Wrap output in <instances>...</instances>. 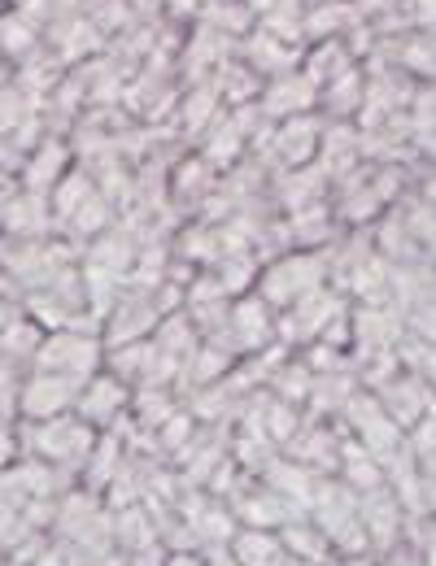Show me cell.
<instances>
[{
  "label": "cell",
  "mask_w": 436,
  "mask_h": 566,
  "mask_svg": "<svg viewBox=\"0 0 436 566\" xmlns=\"http://www.w3.org/2000/svg\"><path fill=\"white\" fill-rule=\"evenodd\" d=\"M96 427H87L79 415H58L44 423H22L18 427V444L49 467H87L92 449H96Z\"/></svg>",
  "instance_id": "1"
},
{
  "label": "cell",
  "mask_w": 436,
  "mask_h": 566,
  "mask_svg": "<svg viewBox=\"0 0 436 566\" xmlns=\"http://www.w3.org/2000/svg\"><path fill=\"white\" fill-rule=\"evenodd\" d=\"M328 283V253L319 249H297V253H280L267 271H262V283H258V296L271 305V310H284V305H297L301 296L319 292Z\"/></svg>",
  "instance_id": "2"
},
{
  "label": "cell",
  "mask_w": 436,
  "mask_h": 566,
  "mask_svg": "<svg viewBox=\"0 0 436 566\" xmlns=\"http://www.w3.org/2000/svg\"><path fill=\"white\" fill-rule=\"evenodd\" d=\"M35 370H53L66 379H87L105 366V340L101 332H83V327H62V332H44L40 349H35Z\"/></svg>",
  "instance_id": "3"
},
{
  "label": "cell",
  "mask_w": 436,
  "mask_h": 566,
  "mask_svg": "<svg viewBox=\"0 0 436 566\" xmlns=\"http://www.w3.org/2000/svg\"><path fill=\"white\" fill-rule=\"evenodd\" d=\"M74 397H79V379L53 375V370H27L22 388H18V419L22 423H44L58 415H71Z\"/></svg>",
  "instance_id": "4"
},
{
  "label": "cell",
  "mask_w": 436,
  "mask_h": 566,
  "mask_svg": "<svg viewBox=\"0 0 436 566\" xmlns=\"http://www.w3.org/2000/svg\"><path fill=\"white\" fill-rule=\"evenodd\" d=\"M127 410H132V388H127L118 375H110L105 366L79 384V397H74V415H79V419H83L87 427L105 431V427L118 423Z\"/></svg>",
  "instance_id": "5"
},
{
  "label": "cell",
  "mask_w": 436,
  "mask_h": 566,
  "mask_svg": "<svg viewBox=\"0 0 436 566\" xmlns=\"http://www.w3.org/2000/svg\"><path fill=\"white\" fill-rule=\"evenodd\" d=\"M58 57H62V66L74 71V66H83V62H92L101 49H105V35L92 27V18L87 13H62V18H53L49 27H44V35H40Z\"/></svg>",
  "instance_id": "6"
},
{
  "label": "cell",
  "mask_w": 436,
  "mask_h": 566,
  "mask_svg": "<svg viewBox=\"0 0 436 566\" xmlns=\"http://www.w3.org/2000/svg\"><path fill=\"white\" fill-rule=\"evenodd\" d=\"M71 166H74L71 140H66V136H44V140L27 153V161L18 166V188L49 197V192L62 184V175H66Z\"/></svg>",
  "instance_id": "7"
},
{
  "label": "cell",
  "mask_w": 436,
  "mask_h": 566,
  "mask_svg": "<svg viewBox=\"0 0 436 566\" xmlns=\"http://www.w3.org/2000/svg\"><path fill=\"white\" fill-rule=\"evenodd\" d=\"M323 127H328V118H323L319 109H314V114H297V118L276 123V132H271V157H276V161H284L289 170L310 166V161L319 157Z\"/></svg>",
  "instance_id": "8"
},
{
  "label": "cell",
  "mask_w": 436,
  "mask_h": 566,
  "mask_svg": "<svg viewBox=\"0 0 436 566\" xmlns=\"http://www.w3.org/2000/svg\"><path fill=\"white\" fill-rule=\"evenodd\" d=\"M249 71L258 74L262 83H271V78H284V74L301 71V49H292L284 40H276V35H267L262 27H253L245 40H240V53H236Z\"/></svg>",
  "instance_id": "9"
},
{
  "label": "cell",
  "mask_w": 436,
  "mask_h": 566,
  "mask_svg": "<svg viewBox=\"0 0 436 566\" xmlns=\"http://www.w3.org/2000/svg\"><path fill=\"white\" fill-rule=\"evenodd\" d=\"M258 109L271 118V123H284L297 114H314L319 109V87L305 78L301 71L284 74V78H271L258 96Z\"/></svg>",
  "instance_id": "10"
},
{
  "label": "cell",
  "mask_w": 436,
  "mask_h": 566,
  "mask_svg": "<svg viewBox=\"0 0 436 566\" xmlns=\"http://www.w3.org/2000/svg\"><path fill=\"white\" fill-rule=\"evenodd\" d=\"M0 235H9V240H44V235H53L49 197L18 188V192L0 206Z\"/></svg>",
  "instance_id": "11"
},
{
  "label": "cell",
  "mask_w": 436,
  "mask_h": 566,
  "mask_svg": "<svg viewBox=\"0 0 436 566\" xmlns=\"http://www.w3.org/2000/svg\"><path fill=\"white\" fill-rule=\"evenodd\" d=\"M289 310H292V314L280 323L284 340H319V336L328 332V323H332L336 314H345V301H341L336 292L319 287V292L301 296V301H297V305H289Z\"/></svg>",
  "instance_id": "12"
},
{
  "label": "cell",
  "mask_w": 436,
  "mask_h": 566,
  "mask_svg": "<svg viewBox=\"0 0 436 566\" xmlns=\"http://www.w3.org/2000/svg\"><path fill=\"white\" fill-rule=\"evenodd\" d=\"M363 83H366V74L359 62L341 66L328 83H319V109H323V118L350 123V118L359 114V105H363Z\"/></svg>",
  "instance_id": "13"
},
{
  "label": "cell",
  "mask_w": 436,
  "mask_h": 566,
  "mask_svg": "<svg viewBox=\"0 0 436 566\" xmlns=\"http://www.w3.org/2000/svg\"><path fill=\"white\" fill-rule=\"evenodd\" d=\"M62 78H66V66H62V57H58L44 40H40V44H35L18 66H13V83H18L31 101H40V105H44V96H49Z\"/></svg>",
  "instance_id": "14"
},
{
  "label": "cell",
  "mask_w": 436,
  "mask_h": 566,
  "mask_svg": "<svg viewBox=\"0 0 436 566\" xmlns=\"http://www.w3.org/2000/svg\"><path fill=\"white\" fill-rule=\"evenodd\" d=\"M170 188V197H175V206H184V210H193V206H201V197H210L218 188L215 179V166L201 157V153H188L179 166H175V179L166 184Z\"/></svg>",
  "instance_id": "15"
},
{
  "label": "cell",
  "mask_w": 436,
  "mask_h": 566,
  "mask_svg": "<svg viewBox=\"0 0 436 566\" xmlns=\"http://www.w3.org/2000/svg\"><path fill=\"white\" fill-rule=\"evenodd\" d=\"M210 83H215L222 109H227V105H236V109H240V105H253V101L262 96V87H267V83H262L258 74L249 71L240 57H227V62H222V66L210 74Z\"/></svg>",
  "instance_id": "16"
},
{
  "label": "cell",
  "mask_w": 436,
  "mask_h": 566,
  "mask_svg": "<svg viewBox=\"0 0 436 566\" xmlns=\"http://www.w3.org/2000/svg\"><path fill=\"white\" fill-rule=\"evenodd\" d=\"M40 340H44V327H40L31 314H22V305H18V314H13V318L4 323V332H0V357L13 361V366H22V370H31Z\"/></svg>",
  "instance_id": "17"
},
{
  "label": "cell",
  "mask_w": 436,
  "mask_h": 566,
  "mask_svg": "<svg viewBox=\"0 0 436 566\" xmlns=\"http://www.w3.org/2000/svg\"><path fill=\"white\" fill-rule=\"evenodd\" d=\"M40 44V31L27 22V18H18L9 4L0 9V62H9V66H18L31 49Z\"/></svg>",
  "instance_id": "18"
},
{
  "label": "cell",
  "mask_w": 436,
  "mask_h": 566,
  "mask_svg": "<svg viewBox=\"0 0 436 566\" xmlns=\"http://www.w3.org/2000/svg\"><path fill=\"white\" fill-rule=\"evenodd\" d=\"M201 4H206V0H157L162 18H166V22H179V27H193L197 13H201Z\"/></svg>",
  "instance_id": "19"
},
{
  "label": "cell",
  "mask_w": 436,
  "mask_h": 566,
  "mask_svg": "<svg viewBox=\"0 0 436 566\" xmlns=\"http://www.w3.org/2000/svg\"><path fill=\"white\" fill-rule=\"evenodd\" d=\"M402 0H350V9H354V18H363V22H375V18H384V13H393Z\"/></svg>",
  "instance_id": "20"
},
{
  "label": "cell",
  "mask_w": 436,
  "mask_h": 566,
  "mask_svg": "<svg viewBox=\"0 0 436 566\" xmlns=\"http://www.w3.org/2000/svg\"><path fill=\"white\" fill-rule=\"evenodd\" d=\"M18 453H22V444H18V427L0 423V471H9Z\"/></svg>",
  "instance_id": "21"
},
{
  "label": "cell",
  "mask_w": 436,
  "mask_h": 566,
  "mask_svg": "<svg viewBox=\"0 0 436 566\" xmlns=\"http://www.w3.org/2000/svg\"><path fill=\"white\" fill-rule=\"evenodd\" d=\"M13 314H18V301H13V296H4V292H0V332H4V323H9V318H13Z\"/></svg>",
  "instance_id": "22"
},
{
  "label": "cell",
  "mask_w": 436,
  "mask_h": 566,
  "mask_svg": "<svg viewBox=\"0 0 436 566\" xmlns=\"http://www.w3.org/2000/svg\"><path fill=\"white\" fill-rule=\"evenodd\" d=\"M240 4H245V9L253 13V18H267V13L276 9V0H240Z\"/></svg>",
  "instance_id": "23"
},
{
  "label": "cell",
  "mask_w": 436,
  "mask_h": 566,
  "mask_svg": "<svg viewBox=\"0 0 436 566\" xmlns=\"http://www.w3.org/2000/svg\"><path fill=\"white\" fill-rule=\"evenodd\" d=\"M0 9H4V0H0Z\"/></svg>",
  "instance_id": "24"
},
{
  "label": "cell",
  "mask_w": 436,
  "mask_h": 566,
  "mask_svg": "<svg viewBox=\"0 0 436 566\" xmlns=\"http://www.w3.org/2000/svg\"><path fill=\"white\" fill-rule=\"evenodd\" d=\"M4 4H9V0H4Z\"/></svg>",
  "instance_id": "25"
}]
</instances>
